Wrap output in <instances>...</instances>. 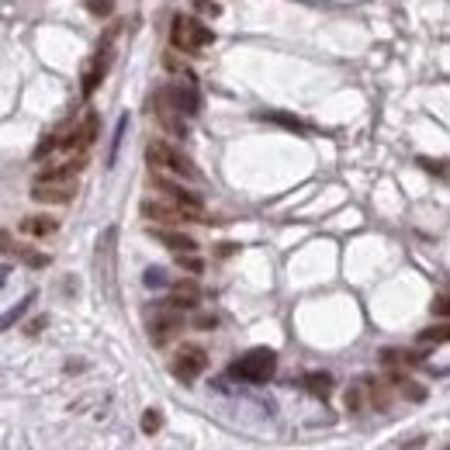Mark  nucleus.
I'll use <instances>...</instances> for the list:
<instances>
[{
	"mask_svg": "<svg viewBox=\"0 0 450 450\" xmlns=\"http://www.w3.org/2000/svg\"><path fill=\"white\" fill-rule=\"evenodd\" d=\"M197 326H201V329H211V326H215V315H201Z\"/></svg>",
	"mask_w": 450,
	"mask_h": 450,
	"instance_id": "obj_31",
	"label": "nucleus"
},
{
	"mask_svg": "<svg viewBox=\"0 0 450 450\" xmlns=\"http://www.w3.org/2000/svg\"><path fill=\"white\" fill-rule=\"evenodd\" d=\"M367 405V381H360V384H354L350 391H347V409L350 412H360Z\"/></svg>",
	"mask_w": 450,
	"mask_h": 450,
	"instance_id": "obj_18",
	"label": "nucleus"
},
{
	"mask_svg": "<svg viewBox=\"0 0 450 450\" xmlns=\"http://www.w3.org/2000/svg\"><path fill=\"white\" fill-rule=\"evenodd\" d=\"M423 167H426V170H437V174L444 177V163H433V160H423Z\"/></svg>",
	"mask_w": 450,
	"mask_h": 450,
	"instance_id": "obj_30",
	"label": "nucleus"
},
{
	"mask_svg": "<svg viewBox=\"0 0 450 450\" xmlns=\"http://www.w3.org/2000/svg\"><path fill=\"white\" fill-rule=\"evenodd\" d=\"M260 118H267V121H277V125H284V128H291V132H308L298 118H291V114H284V111H264Z\"/></svg>",
	"mask_w": 450,
	"mask_h": 450,
	"instance_id": "obj_17",
	"label": "nucleus"
},
{
	"mask_svg": "<svg viewBox=\"0 0 450 450\" xmlns=\"http://www.w3.org/2000/svg\"><path fill=\"white\" fill-rule=\"evenodd\" d=\"M167 93V100L177 107L180 114H194L197 107H201V100H197V90L190 84V77H187V84H174V87H163Z\"/></svg>",
	"mask_w": 450,
	"mask_h": 450,
	"instance_id": "obj_11",
	"label": "nucleus"
},
{
	"mask_svg": "<svg viewBox=\"0 0 450 450\" xmlns=\"http://www.w3.org/2000/svg\"><path fill=\"white\" fill-rule=\"evenodd\" d=\"M433 312H437L440 319H447V291H440V294H437V305H433Z\"/></svg>",
	"mask_w": 450,
	"mask_h": 450,
	"instance_id": "obj_26",
	"label": "nucleus"
},
{
	"mask_svg": "<svg viewBox=\"0 0 450 450\" xmlns=\"http://www.w3.org/2000/svg\"><path fill=\"white\" fill-rule=\"evenodd\" d=\"M142 215L149 222H160V225H183V222H208L204 211H187L180 204L170 201H142Z\"/></svg>",
	"mask_w": 450,
	"mask_h": 450,
	"instance_id": "obj_5",
	"label": "nucleus"
},
{
	"mask_svg": "<svg viewBox=\"0 0 450 450\" xmlns=\"http://www.w3.org/2000/svg\"><path fill=\"white\" fill-rule=\"evenodd\" d=\"M128 128V114L118 118V128H114V142H111V153H107V167H114V156H118V146H121V135Z\"/></svg>",
	"mask_w": 450,
	"mask_h": 450,
	"instance_id": "obj_20",
	"label": "nucleus"
},
{
	"mask_svg": "<svg viewBox=\"0 0 450 450\" xmlns=\"http://www.w3.org/2000/svg\"><path fill=\"white\" fill-rule=\"evenodd\" d=\"M273 370H277V354L267 350V347H257V350L243 354V357L229 367V374H232V377L250 381V384H264V381H270V377H273Z\"/></svg>",
	"mask_w": 450,
	"mask_h": 450,
	"instance_id": "obj_2",
	"label": "nucleus"
},
{
	"mask_svg": "<svg viewBox=\"0 0 450 450\" xmlns=\"http://www.w3.org/2000/svg\"><path fill=\"white\" fill-rule=\"evenodd\" d=\"M180 267H187V270H190V273H201V267H204V264H201V260H197L194 253H187V257L180 253Z\"/></svg>",
	"mask_w": 450,
	"mask_h": 450,
	"instance_id": "obj_25",
	"label": "nucleus"
},
{
	"mask_svg": "<svg viewBox=\"0 0 450 450\" xmlns=\"http://www.w3.org/2000/svg\"><path fill=\"white\" fill-rule=\"evenodd\" d=\"M156 239H160L163 246H170L174 253H194V250H197V243H194L190 236L174 232V229H160V232H156Z\"/></svg>",
	"mask_w": 450,
	"mask_h": 450,
	"instance_id": "obj_14",
	"label": "nucleus"
},
{
	"mask_svg": "<svg viewBox=\"0 0 450 450\" xmlns=\"http://www.w3.org/2000/svg\"><path fill=\"white\" fill-rule=\"evenodd\" d=\"M180 329H183V315H180L177 308L163 305V308L156 312V319L149 322V340H153L156 347H163V343H170V340L177 336Z\"/></svg>",
	"mask_w": 450,
	"mask_h": 450,
	"instance_id": "obj_8",
	"label": "nucleus"
},
{
	"mask_svg": "<svg viewBox=\"0 0 450 450\" xmlns=\"http://www.w3.org/2000/svg\"><path fill=\"white\" fill-rule=\"evenodd\" d=\"M14 250H17V246L10 243V232H3V229H0V253H14Z\"/></svg>",
	"mask_w": 450,
	"mask_h": 450,
	"instance_id": "obj_27",
	"label": "nucleus"
},
{
	"mask_svg": "<svg viewBox=\"0 0 450 450\" xmlns=\"http://www.w3.org/2000/svg\"><path fill=\"white\" fill-rule=\"evenodd\" d=\"M35 298H38V294H35V291H28V294H24V298H21L14 308H7V312H3V315H0V333H7L14 322H21V319H24V312L35 305Z\"/></svg>",
	"mask_w": 450,
	"mask_h": 450,
	"instance_id": "obj_15",
	"label": "nucleus"
},
{
	"mask_svg": "<svg viewBox=\"0 0 450 450\" xmlns=\"http://www.w3.org/2000/svg\"><path fill=\"white\" fill-rule=\"evenodd\" d=\"M419 343H447V326H437V329L419 333Z\"/></svg>",
	"mask_w": 450,
	"mask_h": 450,
	"instance_id": "obj_22",
	"label": "nucleus"
},
{
	"mask_svg": "<svg viewBox=\"0 0 450 450\" xmlns=\"http://www.w3.org/2000/svg\"><path fill=\"white\" fill-rule=\"evenodd\" d=\"M14 253H21V257L28 260V267H45V264H49V257H42V253H31V250H14Z\"/></svg>",
	"mask_w": 450,
	"mask_h": 450,
	"instance_id": "obj_24",
	"label": "nucleus"
},
{
	"mask_svg": "<svg viewBox=\"0 0 450 450\" xmlns=\"http://www.w3.org/2000/svg\"><path fill=\"white\" fill-rule=\"evenodd\" d=\"M305 388H308L312 395L326 398V395L333 391V377H329L326 370H312V374H305Z\"/></svg>",
	"mask_w": 450,
	"mask_h": 450,
	"instance_id": "obj_16",
	"label": "nucleus"
},
{
	"mask_svg": "<svg viewBox=\"0 0 450 450\" xmlns=\"http://www.w3.org/2000/svg\"><path fill=\"white\" fill-rule=\"evenodd\" d=\"M170 42H174L177 49L197 52L201 45H211V42H215V35H211L201 21H194V17H187V14H177V17H174V24H170Z\"/></svg>",
	"mask_w": 450,
	"mask_h": 450,
	"instance_id": "obj_3",
	"label": "nucleus"
},
{
	"mask_svg": "<svg viewBox=\"0 0 450 450\" xmlns=\"http://www.w3.org/2000/svg\"><path fill=\"white\" fill-rule=\"evenodd\" d=\"M114 239H118V229L107 225L104 236L97 239V287L114 298Z\"/></svg>",
	"mask_w": 450,
	"mask_h": 450,
	"instance_id": "obj_4",
	"label": "nucleus"
},
{
	"mask_svg": "<svg viewBox=\"0 0 450 450\" xmlns=\"http://www.w3.org/2000/svg\"><path fill=\"white\" fill-rule=\"evenodd\" d=\"M142 284H146V287H167L170 277H167V270L163 267H149L146 273H142Z\"/></svg>",
	"mask_w": 450,
	"mask_h": 450,
	"instance_id": "obj_19",
	"label": "nucleus"
},
{
	"mask_svg": "<svg viewBox=\"0 0 450 450\" xmlns=\"http://www.w3.org/2000/svg\"><path fill=\"white\" fill-rule=\"evenodd\" d=\"M146 160H149V167L160 170V174H174V177H183V180L201 177L197 167L190 163V156L180 153L177 146H170V142H149V146H146Z\"/></svg>",
	"mask_w": 450,
	"mask_h": 450,
	"instance_id": "obj_1",
	"label": "nucleus"
},
{
	"mask_svg": "<svg viewBox=\"0 0 450 450\" xmlns=\"http://www.w3.org/2000/svg\"><path fill=\"white\" fill-rule=\"evenodd\" d=\"M160 426H163V416H160V409H146V412H142V433H149V437H153Z\"/></svg>",
	"mask_w": 450,
	"mask_h": 450,
	"instance_id": "obj_21",
	"label": "nucleus"
},
{
	"mask_svg": "<svg viewBox=\"0 0 450 450\" xmlns=\"http://www.w3.org/2000/svg\"><path fill=\"white\" fill-rule=\"evenodd\" d=\"M197 301H201V287H197L194 280H177V284H174V294L167 298V305H170V308H177V312L194 308Z\"/></svg>",
	"mask_w": 450,
	"mask_h": 450,
	"instance_id": "obj_12",
	"label": "nucleus"
},
{
	"mask_svg": "<svg viewBox=\"0 0 450 450\" xmlns=\"http://www.w3.org/2000/svg\"><path fill=\"white\" fill-rule=\"evenodd\" d=\"M426 447V437H416V440H412V444H409V447H405V444H402V447L398 450H423Z\"/></svg>",
	"mask_w": 450,
	"mask_h": 450,
	"instance_id": "obj_29",
	"label": "nucleus"
},
{
	"mask_svg": "<svg viewBox=\"0 0 450 450\" xmlns=\"http://www.w3.org/2000/svg\"><path fill=\"white\" fill-rule=\"evenodd\" d=\"M7 273H10V267H3V264H0V287L7 284Z\"/></svg>",
	"mask_w": 450,
	"mask_h": 450,
	"instance_id": "obj_33",
	"label": "nucleus"
},
{
	"mask_svg": "<svg viewBox=\"0 0 450 450\" xmlns=\"http://www.w3.org/2000/svg\"><path fill=\"white\" fill-rule=\"evenodd\" d=\"M111 7H114V0H87V10L93 17H107Z\"/></svg>",
	"mask_w": 450,
	"mask_h": 450,
	"instance_id": "obj_23",
	"label": "nucleus"
},
{
	"mask_svg": "<svg viewBox=\"0 0 450 450\" xmlns=\"http://www.w3.org/2000/svg\"><path fill=\"white\" fill-rule=\"evenodd\" d=\"M204 367H208V354L201 347H180L177 357L170 360V370L180 381H194L197 374H204Z\"/></svg>",
	"mask_w": 450,
	"mask_h": 450,
	"instance_id": "obj_7",
	"label": "nucleus"
},
{
	"mask_svg": "<svg viewBox=\"0 0 450 450\" xmlns=\"http://www.w3.org/2000/svg\"><path fill=\"white\" fill-rule=\"evenodd\" d=\"M107 66H111V35L104 38V49L90 59V66L84 70V97H90V93L97 90V84H100L104 73H107Z\"/></svg>",
	"mask_w": 450,
	"mask_h": 450,
	"instance_id": "obj_10",
	"label": "nucleus"
},
{
	"mask_svg": "<svg viewBox=\"0 0 450 450\" xmlns=\"http://www.w3.org/2000/svg\"><path fill=\"white\" fill-rule=\"evenodd\" d=\"M77 197V180H35L31 183V201L38 204H66Z\"/></svg>",
	"mask_w": 450,
	"mask_h": 450,
	"instance_id": "obj_6",
	"label": "nucleus"
},
{
	"mask_svg": "<svg viewBox=\"0 0 450 450\" xmlns=\"http://www.w3.org/2000/svg\"><path fill=\"white\" fill-rule=\"evenodd\" d=\"M194 3H197V7L204 10V14H211V17L218 14V3H215V0H194Z\"/></svg>",
	"mask_w": 450,
	"mask_h": 450,
	"instance_id": "obj_28",
	"label": "nucleus"
},
{
	"mask_svg": "<svg viewBox=\"0 0 450 450\" xmlns=\"http://www.w3.org/2000/svg\"><path fill=\"white\" fill-rule=\"evenodd\" d=\"M56 229H59V222H56V218H45V215H31V218L21 222V232H24V236H35V239H45V236H52Z\"/></svg>",
	"mask_w": 450,
	"mask_h": 450,
	"instance_id": "obj_13",
	"label": "nucleus"
},
{
	"mask_svg": "<svg viewBox=\"0 0 450 450\" xmlns=\"http://www.w3.org/2000/svg\"><path fill=\"white\" fill-rule=\"evenodd\" d=\"M42 326H45V315H42V319H35V322H31V326H28V333H31V336H35V333H38V329H42Z\"/></svg>",
	"mask_w": 450,
	"mask_h": 450,
	"instance_id": "obj_32",
	"label": "nucleus"
},
{
	"mask_svg": "<svg viewBox=\"0 0 450 450\" xmlns=\"http://www.w3.org/2000/svg\"><path fill=\"white\" fill-rule=\"evenodd\" d=\"M163 194H167V201L170 204H180V208H187V211H201L204 208V197L201 194H194V190H187L183 183H174V180H167L163 174H156V180H153Z\"/></svg>",
	"mask_w": 450,
	"mask_h": 450,
	"instance_id": "obj_9",
	"label": "nucleus"
}]
</instances>
